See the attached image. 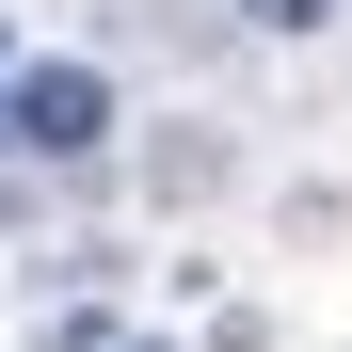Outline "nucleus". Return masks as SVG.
<instances>
[{"label":"nucleus","mask_w":352,"mask_h":352,"mask_svg":"<svg viewBox=\"0 0 352 352\" xmlns=\"http://www.w3.org/2000/svg\"><path fill=\"white\" fill-rule=\"evenodd\" d=\"M0 144H16V160H96L112 144V65H80V48L16 65V80H0Z\"/></svg>","instance_id":"1"},{"label":"nucleus","mask_w":352,"mask_h":352,"mask_svg":"<svg viewBox=\"0 0 352 352\" xmlns=\"http://www.w3.org/2000/svg\"><path fill=\"white\" fill-rule=\"evenodd\" d=\"M0 80H16V65H0Z\"/></svg>","instance_id":"3"},{"label":"nucleus","mask_w":352,"mask_h":352,"mask_svg":"<svg viewBox=\"0 0 352 352\" xmlns=\"http://www.w3.org/2000/svg\"><path fill=\"white\" fill-rule=\"evenodd\" d=\"M241 16H256V32H320L336 0H241Z\"/></svg>","instance_id":"2"}]
</instances>
